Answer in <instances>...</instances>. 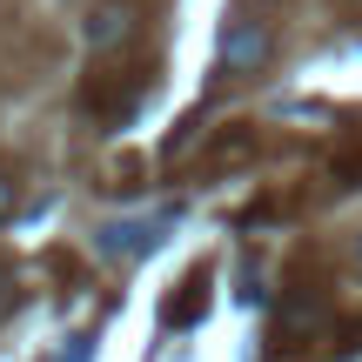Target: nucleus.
Returning a JSON list of instances; mask_svg holds the SVG:
<instances>
[{"instance_id":"obj_2","label":"nucleus","mask_w":362,"mask_h":362,"mask_svg":"<svg viewBox=\"0 0 362 362\" xmlns=\"http://www.w3.org/2000/svg\"><path fill=\"white\" fill-rule=\"evenodd\" d=\"M175 215H148V221H107L101 235H94V248H101L107 262H141L148 248L161 242V228H168Z\"/></svg>"},{"instance_id":"obj_5","label":"nucleus","mask_w":362,"mask_h":362,"mask_svg":"<svg viewBox=\"0 0 362 362\" xmlns=\"http://www.w3.org/2000/svg\"><path fill=\"white\" fill-rule=\"evenodd\" d=\"M356 262H362V242H356Z\"/></svg>"},{"instance_id":"obj_3","label":"nucleus","mask_w":362,"mask_h":362,"mask_svg":"<svg viewBox=\"0 0 362 362\" xmlns=\"http://www.w3.org/2000/svg\"><path fill=\"white\" fill-rule=\"evenodd\" d=\"M128 34H134V7H128V0H101V7L88 13V47H94V54L121 47Z\"/></svg>"},{"instance_id":"obj_4","label":"nucleus","mask_w":362,"mask_h":362,"mask_svg":"<svg viewBox=\"0 0 362 362\" xmlns=\"http://www.w3.org/2000/svg\"><path fill=\"white\" fill-rule=\"evenodd\" d=\"M13 215V175H0V221Z\"/></svg>"},{"instance_id":"obj_1","label":"nucleus","mask_w":362,"mask_h":362,"mask_svg":"<svg viewBox=\"0 0 362 362\" xmlns=\"http://www.w3.org/2000/svg\"><path fill=\"white\" fill-rule=\"evenodd\" d=\"M269 27L262 21H228V34H221V67H228V74H262V67H269Z\"/></svg>"}]
</instances>
